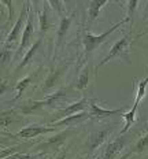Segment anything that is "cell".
<instances>
[{
    "instance_id": "12",
    "label": "cell",
    "mask_w": 148,
    "mask_h": 159,
    "mask_svg": "<svg viewBox=\"0 0 148 159\" xmlns=\"http://www.w3.org/2000/svg\"><path fill=\"white\" fill-rule=\"evenodd\" d=\"M75 14H77V12L73 11V12H71V15H65V16H62V18L59 19L58 30H56V37H55V45H54V59H56L58 49L61 48V45H62V43H63L65 37L67 36L69 30H70Z\"/></svg>"
},
{
    "instance_id": "11",
    "label": "cell",
    "mask_w": 148,
    "mask_h": 159,
    "mask_svg": "<svg viewBox=\"0 0 148 159\" xmlns=\"http://www.w3.org/2000/svg\"><path fill=\"white\" fill-rule=\"evenodd\" d=\"M88 107H89V100H88L87 98H82L80 100L73 102V103H70L69 106H66L65 108H61V110L56 112V115H54V117L49 119V122L55 124L59 119L66 118V117H69V115H74V114H78V112L87 111Z\"/></svg>"
},
{
    "instance_id": "1",
    "label": "cell",
    "mask_w": 148,
    "mask_h": 159,
    "mask_svg": "<svg viewBox=\"0 0 148 159\" xmlns=\"http://www.w3.org/2000/svg\"><path fill=\"white\" fill-rule=\"evenodd\" d=\"M71 89L69 88H62L58 91L52 92L51 95L45 96L44 99L40 100H30L28 103H25L19 108V111L24 115H33L36 112H40L43 110H52V108H56L62 104L63 100H67L69 98H71Z\"/></svg>"
},
{
    "instance_id": "14",
    "label": "cell",
    "mask_w": 148,
    "mask_h": 159,
    "mask_svg": "<svg viewBox=\"0 0 148 159\" xmlns=\"http://www.w3.org/2000/svg\"><path fill=\"white\" fill-rule=\"evenodd\" d=\"M87 119H89V112L88 111H82V112H78V114H74V115H69L66 118H62L59 119L58 122L55 124H51L52 126L61 129V128H65V129H69V128H75L77 125L85 122Z\"/></svg>"
},
{
    "instance_id": "9",
    "label": "cell",
    "mask_w": 148,
    "mask_h": 159,
    "mask_svg": "<svg viewBox=\"0 0 148 159\" xmlns=\"http://www.w3.org/2000/svg\"><path fill=\"white\" fill-rule=\"evenodd\" d=\"M61 132L58 128L52 126V125H41V124H33L28 125V126L22 128L19 132H16L15 134H12L14 139H22V140H30V139L38 137L43 134L48 133H58Z\"/></svg>"
},
{
    "instance_id": "2",
    "label": "cell",
    "mask_w": 148,
    "mask_h": 159,
    "mask_svg": "<svg viewBox=\"0 0 148 159\" xmlns=\"http://www.w3.org/2000/svg\"><path fill=\"white\" fill-rule=\"evenodd\" d=\"M133 43L132 34L128 33L125 34L122 39H119L117 43L110 48V51L107 52V55L101 59L97 63V66L95 67V74H97L99 70L103 67L104 65H107L108 62L114 61V59H121L122 62H125L126 65H132V59H130V45Z\"/></svg>"
},
{
    "instance_id": "22",
    "label": "cell",
    "mask_w": 148,
    "mask_h": 159,
    "mask_svg": "<svg viewBox=\"0 0 148 159\" xmlns=\"http://www.w3.org/2000/svg\"><path fill=\"white\" fill-rule=\"evenodd\" d=\"M18 121V114L15 110H3L2 111V128L7 129L12 122Z\"/></svg>"
},
{
    "instance_id": "33",
    "label": "cell",
    "mask_w": 148,
    "mask_h": 159,
    "mask_svg": "<svg viewBox=\"0 0 148 159\" xmlns=\"http://www.w3.org/2000/svg\"><path fill=\"white\" fill-rule=\"evenodd\" d=\"M48 159H49V158H48Z\"/></svg>"
},
{
    "instance_id": "31",
    "label": "cell",
    "mask_w": 148,
    "mask_h": 159,
    "mask_svg": "<svg viewBox=\"0 0 148 159\" xmlns=\"http://www.w3.org/2000/svg\"><path fill=\"white\" fill-rule=\"evenodd\" d=\"M77 159H82V158H81V157H80V158H77Z\"/></svg>"
},
{
    "instance_id": "18",
    "label": "cell",
    "mask_w": 148,
    "mask_h": 159,
    "mask_svg": "<svg viewBox=\"0 0 148 159\" xmlns=\"http://www.w3.org/2000/svg\"><path fill=\"white\" fill-rule=\"evenodd\" d=\"M108 3V0H92L89 3V7H88V11H87V16H85V26L88 29L89 26H92L95 21H96V18L99 16V12H100V10L104 7Z\"/></svg>"
},
{
    "instance_id": "13",
    "label": "cell",
    "mask_w": 148,
    "mask_h": 159,
    "mask_svg": "<svg viewBox=\"0 0 148 159\" xmlns=\"http://www.w3.org/2000/svg\"><path fill=\"white\" fill-rule=\"evenodd\" d=\"M89 118L91 119H95V121H100V119H104V118H108V117H114V115H122L125 112V108L123 107H119V108H115V110H106V108H101L96 104V100L95 99H91L89 100Z\"/></svg>"
},
{
    "instance_id": "16",
    "label": "cell",
    "mask_w": 148,
    "mask_h": 159,
    "mask_svg": "<svg viewBox=\"0 0 148 159\" xmlns=\"http://www.w3.org/2000/svg\"><path fill=\"white\" fill-rule=\"evenodd\" d=\"M41 44H43V39H37L34 43H33V45L30 48L28 49V52L24 55V58H22V61H19V63L16 65V67H15V73L18 74V73H21L24 69L26 67V66H29L32 63V61L34 59V56L37 55V52L40 51V47H41Z\"/></svg>"
},
{
    "instance_id": "7",
    "label": "cell",
    "mask_w": 148,
    "mask_h": 159,
    "mask_svg": "<svg viewBox=\"0 0 148 159\" xmlns=\"http://www.w3.org/2000/svg\"><path fill=\"white\" fill-rule=\"evenodd\" d=\"M70 67V62H65L61 66H56V67H52L49 74L47 75V78L43 81V84L40 85V91L45 95H51V92L54 89H56V87L61 84L62 78L65 77L66 71Z\"/></svg>"
},
{
    "instance_id": "28",
    "label": "cell",
    "mask_w": 148,
    "mask_h": 159,
    "mask_svg": "<svg viewBox=\"0 0 148 159\" xmlns=\"http://www.w3.org/2000/svg\"><path fill=\"white\" fill-rule=\"evenodd\" d=\"M6 89H7V81H6V80H2V93H4Z\"/></svg>"
},
{
    "instance_id": "25",
    "label": "cell",
    "mask_w": 148,
    "mask_h": 159,
    "mask_svg": "<svg viewBox=\"0 0 148 159\" xmlns=\"http://www.w3.org/2000/svg\"><path fill=\"white\" fill-rule=\"evenodd\" d=\"M49 6H51V8L55 11V14H58L59 16H65L63 12H65V2H62V0H49Z\"/></svg>"
},
{
    "instance_id": "21",
    "label": "cell",
    "mask_w": 148,
    "mask_h": 159,
    "mask_svg": "<svg viewBox=\"0 0 148 159\" xmlns=\"http://www.w3.org/2000/svg\"><path fill=\"white\" fill-rule=\"evenodd\" d=\"M134 87H136V99H134V103L133 107L139 108L140 103L143 102L144 96L147 93V88H148V75L144 80L139 81L137 78H134Z\"/></svg>"
},
{
    "instance_id": "15",
    "label": "cell",
    "mask_w": 148,
    "mask_h": 159,
    "mask_svg": "<svg viewBox=\"0 0 148 159\" xmlns=\"http://www.w3.org/2000/svg\"><path fill=\"white\" fill-rule=\"evenodd\" d=\"M43 8L38 14V28H40V34H45L48 30L54 28V22H52V12L51 6L48 2L43 3Z\"/></svg>"
},
{
    "instance_id": "34",
    "label": "cell",
    "mask_w": 148,
    "mask_h": 159,
    "mask_svg": "<svg viewBox=\"0 0 148 159\" xmlns=\"http://www.w3.org/2000/svg\"><path fill=\"white\" fill-rule=\"evenodd\" d=\"M147 36H148V34H147Z\"/></svg>"
},
{
    "instance_id": "4",
    "label": "cell",
    "mask_w": 148,
    "mask_h": 159,
    "mask_svg": "<svg viewBox=\"0 0 148 159\" xmlns=\"http://www.w3.org/2000/svg\"><path fill=\"white\" fill-rule=\"evenodd\" d=\"M136 136H143L141 134V129H134V130H129L125 134H119V137H117L115 140L110 141L106 145L103 155H101V159H115L119 155V152H122L125 147H128L133 141V139Z\"/></svg>"
},
{
    "instance_id": "30",
    "label": "cell",
    "mask_w": 148,
    "mask_h": 159,
    "mask_svg": "<svg viewBox=\"0 0 148 159\" xmlns=\"http://www.w3.org/2000/svg\"><path fill=\"white\" fill-rule=\"evenodd\" d=\"M37 159H48L47 157H43V158H37Z\"/></svg>"
},
{
    "instance_id": "27",
    "label": "cell",
    "mask_w": 148,
    "mask_h": 159,
    "mask_svg": "<svg viewBox=\"0 0 148 159\" xmlns=\"http://www.w3.org/2000/svg\"><path fill=\"white\" fill-rule=\"evenodd\" d=\"M67 154H69V150L67 148H63L61 152H58V155L54 159H67Z\"/></svg>"
},
{
    "instance_id": "23",
    "label": "cell",
    "mask_w": 148,
    "mask_h": 159,
    "mask_svg": "<svg viewBox=\"0 0 148 159\" xmlns=\"http://www.w3.org/2000/svg\"><path fill=\"white\" fill-rule=\"evenodd\" d=\"M14 48L15 47H10V45L3 44V47H2V69H4L6 66L10 63L12 56H15Z\"/></svg>"
},
{
    "instance_id": "8",
    "label": "cell",
    "mask_w": 148,
    "mask_h": 159,
    "mask_svg": "<svg viewBox=\"0 0 148 159\" xmlns=\"http://www.w3.org/2000/svg\"><path fill=\"white\" fill-rule=\"evenodd\" d=\"M113 125H107V126L99 129V130H95L89 133V136L87 137L84 143V148H85V154L87 155H92L95 151L100 147L104 141L110 137V134L113 133Z\"/></svg>"
},
{
    "instance_id": "32",
    "label": "cell",
    "mask_w": 148,
    "mask_h": 159,
    "mask_svg": "<svg viewBox=\"0 0 148 159\" xmlns=\"http://www.w3.org/2000/svg\"><path fill=\"white\" fill-rule=\"evenodd\" d=\"M147 58H148V54H147Z\"/></svg>"
},
{
    "instance_id": "26",
    "label": "cell",
    "mask_w": 148,
    "mask_h": 159,
    "mask_svg": "<svg viewBox=\"0 0 148 159\" xmlns=\"http://www.w3.org/2000/svg\"><path fill=\"white\" fill-rule=\"evenodd\" d=\"M2 4L6 6L8 10V19H7V25H11L12 21H14V15H15V11H14V2L11 0H2Z\"/></svg>"
},
{
    "instance_id": "10",
    "label": "cell",
    "mask_w": 148,
    "mask_h": 159,
    "mask_svg": "<svg viewBox=\"0 0 148 159\" xmlns=\"http://www.w3.org/2000/svg\"><path fill=\"white\" fill-rule=\"evenodd\" d=\"M33 37H34V24H33V12L29 11V15H28V19H26V26H25V30H24V34H22V39L19 41V45L16 48V52H15V58L18 59L19 56L25 55L28 52V49L32 47V43L33 41Z\"/></svg>"
},
{
    "instance_id": "20",
    "label": "cell",
    "mask_w": 148,
    "mask_h": 159,
    "mask_svg": "<svg viewBox=\"0 0 148 159\" xmlns=\"http://www.w3.org/2000/svg\"><path fill=\"white\" fill-rule=\"evenodd\" d=\"M89 80H91V66L87 63L82 67L80 75H78L77 81H75V84H74V88L77 89L78 92L85 91V89L88 88V85H89Z\"/></svg>"
},
{
    "instance_id": "3",
    "label": "cell",
    "mask_w": 148,
    "mask_h": 159,
    "mask_svg": "<svg viewBox=\"0 0 148 159\" xmlns=\"http://www.w3.org/2000/svg\"><path fill=\"white\" fill-rule=\"evenodd\" d=\"M128 22H130L129 18L121 19L119 22L111 25L110 28H108L107 30H104L101 34H93V33H91V32H84L82 33V45H84V58H85V61H87V59L89 58V55L93 54V52L97 49L99 45L103 44V43L106 41V40L110 37L115 30H118L121 26L126 25Z\"/></svg>"
},
{
    "instance_id": "19",
    "label": "cell",
    "mask_w": 148,
    "mask_h": 159,
    "mask_svg": "<svg viewBox=\"0 0 148 159\" xmlns=\"http://www.w3.org/2000/svg\"><path fill=\"white\" fill-rule=\"evenodd\" d=\"M146 151H148V132L144 133L143 136H140V139L136 141V144H134L125 155H122L121 159H129L130 157H133V155H140Z\"/></svg>"
},
{
    "instance_id": "6",
    "label": "cell",
    "mask_w": 148,
    "mask_h": 159,
    "mask_svg": "<svg viewBox=\"0 0 148 159\" xmlns=\"http://www.w3.org/2000/svg\"><path fill=\"white\" fill-rule=\"evenodd\" d=\"M70 134H71L70 129L61 130V132H58L55 136L49 137L48 140H44V141H41L40 144H37L33 150L37 152V154H44V155L51 154V152H58L62 147H63L65 141L70 137Z\"/></svg>"
},
{
    "instance_id": "17",
    "label": "cell",
    "mask_w": 148,
    "mask_h": 159,
    "mask_svg": "<svg viewBox=\"0 0 148 159\" xmlns=\"http://www.w3.org/2000/svg\"><path fill=\"white\" fill-rule=\"evenodd\" d=\"M40 71H41V67H38L37 70L32 71L30 74H28L26 77H24L22 80H19V81L16 82V85H15V95H14V98H12V102H15V100H18V99H21V96L24 95V92L33 84L34 78L37 77L38 74H40Z\"/></svg>"
},
{
    "instance_id": "24",
    "label": "cell",
    "mask_w": 148,
    "mask_h": 159,
    "mask_svg": "<svg viewBox=\"0 0 148 159\" xmlns=\"http://www.w3.org/2000/svg\"><path fill=\"white\" fill-rule=\"evenodd\" d=\"M139 3H140L139 0H129V2H126V10H128V15H126V18H129L130 25H133V21H134V12H136Z\"/></svg>"
},
{
    "instance_id": "5",
    "label": "cell",
    "mask_w": 148,
    "mask_h": 159,
    "mask_svg": "<svg viewBox=\"0 0 148 159\" xmlns=\"http://www.w3.org/2000/svg\"><path fill=\"white\" fill-rule=\"evenodd\" d=\"M30 4H32V2H25L24 3V7H22L21 14H19L16 22L12 25L11 30H10V33L7 34V37H6V40H4V45L15 47L16 43L21 41L22 34H24V30H25V26H26L25 19H28L29 11H30Z\"/></svg>"
},
{
    "instance_id": "29",
    "label": "cell",
    "mask_w": 148,
    "mask_h": 159,
    "mask_svg": "<svg viewBox=\"0 0 148 159\" xmlns=\"http://www.w3.org/2000/svg\"><path fill=\"white\" fill-rule=\"evenodd\" d=\"M147 34H148V29H147V30H144V32H141V33H139V34L136 36V39L141 37V36H147Z\"/></svg>"
}]
</instances>
